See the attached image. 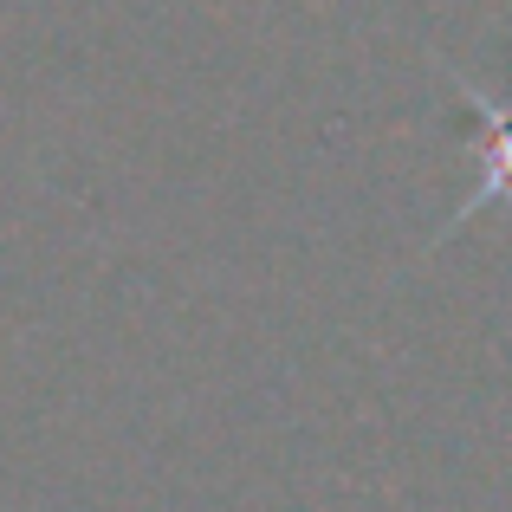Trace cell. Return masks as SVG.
I'll return each mask as SVG.
<instances>
[{"instance_id":"obj_1","label":"cell","mask_w":512,"mask_h":512,"mask_svg":"<svg viewBox=\"0 0 512 512\" xmlns=\"http://www.w3.org/2000/svg\"><path fill=\"white\" fill-rule=\"evenodd\" d=\"M493 124V182L480 188L467 208H480V201H512V111H500V104H480Z\"/></svg>"}]
</instances>
